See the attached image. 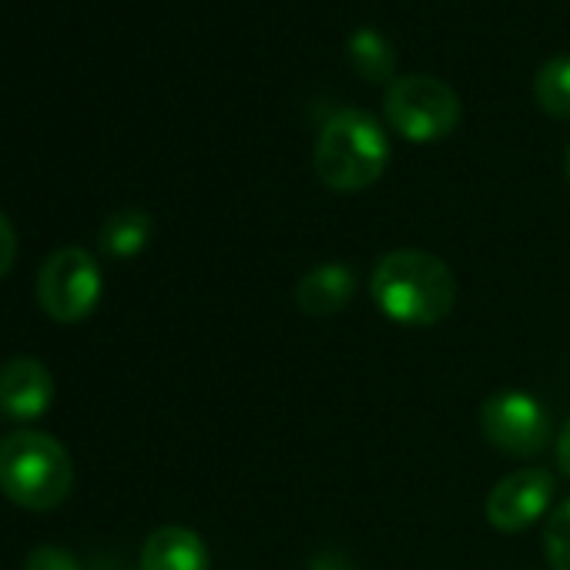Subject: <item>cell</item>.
I'll return each mask as SVG.
<instances>
[{"instance_id":"obj_9","label":"cell","mask_w":570,"mask_h":570,"mask_svg":"<svg viewBox=\"0 0 570 570\" xmlns=\"http://www.w3.org/2000/svg\"><path fill=\"white\" fill-rule=\"evenodd\" d=\"M356 296V272L346 262H323L313 265L299 282H296V306L306 316H336L343 313Z\"/></svg>"},{"instance_id":"obj_11","label":"cell","mask_w":570,"mask_h":570,"mask_svg":"<svg viewBox=\"0 0 570 570\" xmlns=\"http://www.w3.org/2000/svg\"><path fill=\"white\" fill-rule=\"evenodd\" d=\"M151 235H155V222L145 208H121L105 218L98 245L111 258H135L138 252L148 248Z\"/></svg>"},{"instance_id":"obj_3","label":"cell","mask_w":570,"mask_h":570,"mask_svg":"<svg viewBox=\"0 0 570 570\" xmlns=\"http://www.w3.org/2000/svg\"><path fill=\"white\" fill-rule=\"evenodd\" d=\"M75 487V463L68 450L41 433L18 430L0 440V490L24 510L45 513L61 507Z\"/></svg>"},{"instance_id":"obj_2","label":"cell","mask_w":570,"mask_h":570,"mask_svg":"<svg viewBox=\"0 0 570 570\" xmlns=\"http://www.w3.org/2000/svg\"><path fill=\"white\" fill-rule=\"evenodd\" d=\"M390 165V138L383 125L360 108H343L326 118L316 138V175L326 188L353 195L383 178Z\"/></svg>"},{"instance_id":"obj_6","label":"cell","mask_w":570,"mask_h":570,"mask_svg":"<svg viewBox=\"0 0 570 570\" xmlns=\"http://www.w3.org/2000/svg\"><path fill=\"white\" fill-rule=\"evenodd\" d=\"M480 433L510 456H537L550 443V416L543 403L523 390H500L480 406Z\"/></svg>"},{"instance_id":"obj_7","label":"cell","mask_w":570,"mask_h":570,"mask_svg":"<svg viewBox=\"0 0 570 570\" xmlns=\"http://www.w3.org/2000/svg\"><path fill=\"white\" fill-rule=\"evenodd\" d=\"M553 490H557V483H553L550 470L523 466V470H513L493 483V490L487 493L483 513H487L493 530L520 533V530L533 527L550 510Z\"/></svg>"},{"instance_id":"obj_14","label":"cell","mask_w":570,"mask_h":570,"mask_svg":"<svg viewBox=\"0 0 570 570\" xmlns=\"http://www.w3.org/2000/svg\"><path fill=\"white\" fill-rule=\"evenodd\" d=\"M543 557L553 570H570V500H563L543 523Z\"/></svg>"},{"instance_id":"obj_12","label":"cell","mask_w":570,"mask_h":570,"mask_svg":"<svg viewBox=\"0 0 570 570\" xmlns=\"http://www.w3.org/2000/svg\"><path fill=\"white\" fill-rule=\"evenodd\" d=\"M350 61H353L356 75L370 85L396 81V48L376 28H360L350 35Z\"/></svg>"},{"instance_id":"obj_15","label":"cell","mask_w":570,"mask_h":570,"mask_svg":"<svg viewBox=\"0 0 570 570\" xmlns=\"http://www.w3.org/2000/svg\"><path fill=\"white\" fill-rule=\"evenodd\" d=\"M24 570H81V563L61 547H38L31 550Z\"/></svg>"},{"instance_id":"obj_8","label":"cell","mask_w":570,"mask_h":570,"mask_svg":"<svg viewBox=\"0 0 570 570\" xmlns=\"http://www.w3.org/2000/svg\"><path fill=\"white\" fill-rule=\"evenodd\" d=\"M55 403L51 370L35 356H14L0 370V413L11 420H38Z\"/></svg>"},{"instance_id":"obj_1","label":"cell","mask_w":570,"mask_h":570,"mask_svg":"<svg viewBox=\"0 0 570 570\" xmlns=\"http://www.w3.org/2000/svg\"><path fill=\"white\" fill-rule=\"evenodd\" d=\"M370 293L386 320L400 326L426 330L453 313L456 275L433 252L393 248L376 262Z\"/></svg>"},{"instance_id":"obj_4","label":"cell","mask_w":570,"mask_h":570,"mask_svg":"<svg viewBox=\"0 0 570 570\" xmlns=\"http://www.w3.org/2000/svg\"><path fill=\"white\" fill-rule=\"evenodd\" d=\"M383 115L406 141L430 145L450 138L460 128L463 105L446 81L433 75H406L386 88Z\"/></svg>"},{"instance_id":"obj_5","label":"cell","mask_w":570,"mask_h":570,"mask_svg":"<svg viewBox=\"0 0 570 570\" xmlns=\"http://www.w3.org/2000/svg\"><path fill=\"white\" fill-rule=\"evenodd\" d=\"M101 299V272L91 252L58 248L38 272V303L55 323H81L95 313Z\"/></svg>"},{"instance_id":"obj_16","label":"cell","mask_w":570,"mask_h":570,"mask_svg":"<svg viewBox=\"0 0 570 570\" xmlns=\"http://www.w3.org/2000/svg\"><path fill=\"white\" fill-rule=\"evenodd\" d=\"M18 262V232L11 225V218L0 212V278H4Z\"/></svg>"},{"instance_id":"obj_18","label":"cell","mask_w":570,"mask_h":570,"mask_svg":"<svg viewBox=\"0 0 570 570\" xmlns=\"http://www.w3.org/2000/svg\"><path fill=\"white\" fill-rule=\"evenodd\" d=\"M563 168H567V178H570V145H567V155H563Z\"/></svg>"},{"instance_id":"obj_13","label":"cell","mask_w":570,"mask_h":570,"mask_svg":"<svg viewBox=\"0 0 570 570\" xmlns=\"http://www.w3.org/2000/svg\"><path fill=\"white\" fill-rule=\"evenodd\" d=\"M533 98L550 118L570 121V55H557L540 65L533 78Z\"/></svg>"},{"instance_id":"obj_10","label":"cell","mask_w":570,"mask_h":570,"mask_svg":"<svg viewBox=\"0 0 570 570\" xmlns=\"http://www.w3.org/2000/svg\"><path fill=\"white\" fill-rule=\"evenodd\" d=\"M205 540L188 527H158L141 547V570H208Z\"/></svg>"},{"instance_id":"obj_17","label":"cell","mask_w":570,"mask_h":570,"mask_svg":"<svg viewBox=\"0 0 570 570\" xmlns=\"http://www.w3.org/2000/svg\"><path fill=\"white\" fill-rule=\"evenodd\" d=\"M557 466L570 476V420H567L563 430L557 433Z\"/></svg>"}]
</instances>
